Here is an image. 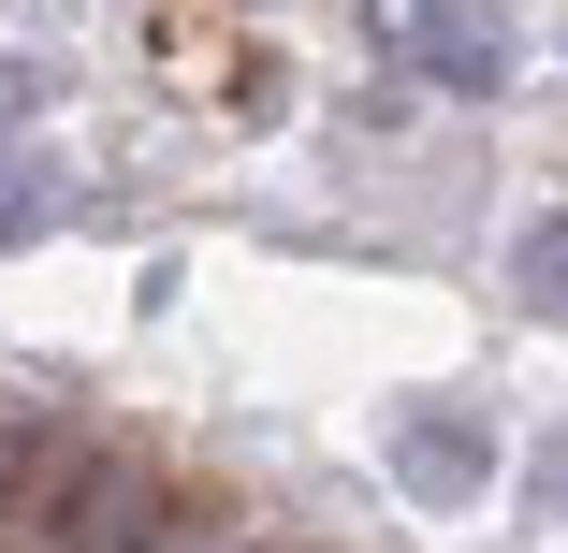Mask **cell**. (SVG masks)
I'll use <instances>...</instances> for the list:
<instances>
[{
    "label": "cell",
    "instance_id": "cell-1",
    "mask_svg": "<svg viewBox=\"0 0 568 553\" xmlns=\"http://www.w3.org/2000/svg\"><path fill=\"white\" fill-rule=\"evenodd\" d=\"M394 467H408V495H481L496 481V437H481V408H452V393H423V408H394Z\"/></svg>",
    "mask_w": 568,
    "mask_h": 553
},
{
    "label": "cell",
    "instance_id": "cell-2",
    "mask_svg": "<svg viewBox=\"0 0 568 553\" xmlns=\"http://www.w3.org/2000/svg\"><path fill=\"white\" fill-rule=\"evenodd\" d=\"M379 44L437 88H510V30L496 16H379Z\"/></svg>",
    "mask_w": 568,
    "mask_h": 553
},
{
    "label": "cell",
    "instance_id": "cell-3",
    "mask_svg": "<svg viewBox=\"0 0 568 553\" xmlns=\"http://www.w3.org/2000/svg\"><path fill=\"white\" fill-rule=\"evenodd\" d=\"M44 218H59V161L44 146H0V248H30Z\"/></svg>",
    "mask_w": 568,
    "mask_h": 553
},
{
    "label": "cell",
    "instance_id": "cell-4",
    "mask_svg": "<svg viewBox=\"0 0 568 553\" xmlns=\"http://www.w3.org/2000/svg\"><path fill=\"white\" fill-rule=\"evenodd\" d=\"M44 467H59V437H44V422H0V539H16V510H30Z\"/></svg>",
    "mask_w": 568,
    "mask_h": 553
},
{
    "label": "cell",
    "instance_id": "cell-5",
    "mask_svg": "<svg viewBox=\"0 0 568 553\" xmlns=\"http://www.w3.org/2000/svg\"><path fill=\"white\" fill-rule=\"evenodd\" d=\"M525 306H539V320H568V204L525 234Z\"/></svg>",
    "mask_w": 568,
    "mask_h": 553
},
{
    "label": "cell",
    "instance_id": "cell-6",
    "mask_svg": "<svg viewBox=\"0 0 568 553\" xmlns=\"http://www.w3.org/2000/svg\"><path fill=\"white\" fill-rule=\"evenodd\" d=\"M30 102H44V73H30V59H0V117H30Z\"/></svg>",
    "mask_w": 568,
    "mask_h": 553
}]
</instances>
